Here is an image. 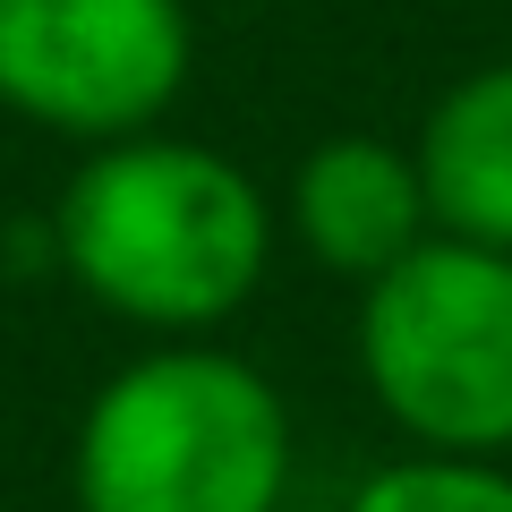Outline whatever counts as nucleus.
Instances as JSON below:
<instances>
[{
  "label": "nucleus",
  "mask_w": 512,
  "mask_h": 512,
  "mask_svg": "<svg viewBox=\"0 0 512 512\" xmlns=\"http://www.w3.org/2000/svg\"><path fill=\"white\" fill-rule=\"evenodd\" d=\"M69 274L111 316L154 333L222 325L265 274L274 214L239 163L180 137H111L52 222Z\"/></svg>",
  "instance_id": "1"
},
{
  "label": "nucleus",
  "mask_w": 512,
  "mask_h": 512,
  "mask_svg": "<svg viewBox=\"0 0 512 512\" xmlns=\"http://www.w3.org/2000/svg\"><path fill=\"white\" fill-rule=\"evenodd\" d=\"M291 419L248 359L154 350L77 427V512H282Z\"/></svg>",
  "instance_id": "2"
},
{
  "label": "nucleus",
  "mask_w": 512,
  "mask_h": 512,
  "mask_svg": "<svg viewBox=\"0 0 512 512\" xmlns=\"http://www.w3.org/2000/svg\"><path fill=\"white\" fill-rule=\"evenodd\" d=\"M359 367L384 419L427 453L512 444V248L419 239L367 282Z\"/></svg>",
  "instance_id": "3"
},
{
  "label": "nucleus",
  "mask_w": 512,
  "mask_h": 512,
  "mask_svg": "<svg viewBox=\"0 0 512 512\" xmlns=\"http://www.w3.org/2000/svg\"><path fill=\"white\" fill-rule=\"evenodd\" d=\"M180 77V0H0V103L60 137H137Z\"/></svg>",
  "instance_id": "4"
},
{
  "label": "nucleus",
  "mask_w": 512,
  "mask_h": 512,
  "mask_svg": "<svg viewBox=\"0 0 512 512\" xmlns=\"http://www.w3.org/2000/svg\"><path fill=\"white\" fill-rule=\"evenodd\" d=\"M291 222H299V239H308L316 265L376 282L384 265H402L427 239L436 214H427L419 154H393L384 137H333V146H316L308 163H299Z\"/></svg>",
  "instance_id": "5"
},
{
  "label": "nucleus",
  "mask_w": 512,
  "mask_h": 512,
  "mask_svg": "<svg viewBox=\"0 0 512 512\" xmlns=\"http://www.w3.org/2000/svg\"><path fill=\"white\" fill-rule=\"evenodd\" d=\"M419 180H427V214L453 239L512 248V60L461 77L427 111Z\"/></svg>",
  "instance_id": "6"
},
{
  "label": "nucleus",
  "mask_w": 512,
  "mask_h": 512,
  "mask_svg": "<svg viewBox=\"0 0 512 512\" xmlns=\"http://www.w3.org/2000/svg\"><path fill=\"white\" fill-rule=\"evenodd\" d=\"M350 512H512V478L487 453H419L376 470Z\"/></svg>",
  "instance_id": "7"
}]
</instances>
